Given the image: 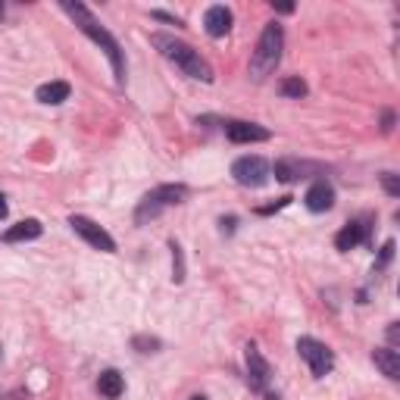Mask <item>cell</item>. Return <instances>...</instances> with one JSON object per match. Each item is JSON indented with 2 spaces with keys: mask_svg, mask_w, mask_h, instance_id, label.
I'll return each mask as SVG.
<instances>
[{
  "mask_svg": "<svg viewBox=\"0 0 400 400\" xmlns=\"http://www.w3.org/2000/svg\"><path fill=\"white\" fill-rule=\"evenodd\" d=\"M60 10L66 13V16H72V22L78 26V31L82 35H88L94 44L100 47V50L107 53V60H109V66H113V78H116V88H125V53H122V47L119 41H116L109 31L97 22V16H94L85 4H72V0H60Z\"/></svg>",
  "mask_w": 400,
  "mask_h": 400,
  "instance_id": "6da1fadb",
  "label": "cell"
},
{
  "mask_svg": "<svg viewBox=\"0 0 400 400\" xmlns=\"http://www.w3.org/2000/svg\"><path fill=\"white\" fill-rule=\"evenodd\" d=\"M151 44H153L156 50H160L166 60L175 63V66L182 69L185 75L198 78V82H207V85L213 82V66H210V63L203 60L191 44L178 41V38H172V35H163V31H156V35H151Z\"/></svg>",
  "mask_w": 400,
  "mask_h": 400,
  "instance_id": "7a4b0ae2",
  "label": "cell"
},
{
  "mask_svg": "<svg viewBox=\"0 0 400 400\" xmlns=\"http://www.w3.org/2000/svg\"><path fill=\"white\" fill-rule=\"evenodd\" d=\"M281 50H285V28H281L279 22H269V26L263 28V35H260V41H256L254 53H250L247 75L254 78V82H266V78L279 69Z\"/></svg>",
  "mask_w": 400,
  "mask_h": 400,
  "instance_id": "3957f363",
  "label": "cell"
},
{
  "mask_svg": "<svg viewBox=\"0 0 400 400\" xmlns=\"http://www.w3.org/2000/svg\"><path fill=\"white\" fill-rule=\"evenodd\" d=\"M185 198H188V185H160V188H153L151 194H144V198H141L138 210H135V222L147 225L151 219L160 216L163 210L185 203Z\"/></svg>",
  "mask_w": 400,
  "mask_h": 400,
  "instance_id": "277c9868",
  "label": "cell"
},
{
  "mask_svg": "<svg viewBox=\"0 0 400 400\" xmlns=\"http://www.w3.org/2000/svg\"><path fill=\"white\" fill-rule=\"evenodd\" d=\"M297 354H301V360L310 366L313 379H325V375H332V369H335V354L325 347L323 341L303 335V338H297Z\"/></svg>",
  "mask_w": 400,
  "mask_h": 400,
  "instance_id": "5b68a950",
  "label": "cell"
},
{
  "mask_svg": "<svg viewBox=\"0 0 400 400\" xmlns=\"http://www.w3.org/2000/svg\"><path fill=\"white\" fill-rule=\"evenodd\" d=\"M272 175V166L263 160V156H241V160L232 163V178L244 188H263Z\"/></svg>",
  "mask_w": 400,
  "mask_h": 400,
  "instance_id": "8992f818",
  "label": "cell"
},
{
  "mask_svg": "<svg viewBox=\"0 0 400 400\" xmlns=\"http://www.w3.org/2000/svg\"><path fill=\"white\" fill-rule=\"evenodd\" d=\"M69 225H72V232L78 234V238H85L91 247H97V250H104V254H116V241H113V234H109L107 229H100L94 219L88 216H69Z\"/></svg>",
  "mask_w": 400,
  "mask_h": 400,
  "instance_id": "52a82bcc",
  "label": "cell"
},
{
  "mask_svg": "<svg viewBox=\"0 0 400 400\" xmlns=\"http://www.w3.org/2000/svg\"><path fill=\"white\" fill-rule=\"evenodd\" d=\"M369 232H372V216H360L335 234V247H338L341 254H347V250H354L357 244H369Z\"/></svg>",
  "mask_w": 400,
  "mask_h": 400,
  "instance_id": "ba28073f",
  "label": "cell"
},
{
  "mask_svg": "<svg viewBox=\"0 0 400 400\" xmlns=\"http://www.w3.org/2000/svg\"><path fill=\"white\" fill-rule=\"evenodd\" d=\"M225 138L232 141V144H260V141H269V129H263V125L256 122H244V119H232L225 122Z\"/></svg>",
  "mask_w": 400,
  "mask_h": 400,
  "instance_id": "9c48e42d",
  "label": "cell"
},
{
  "mask_svg": "<svg viewBox=\"0 0 400 400\" xmlns=\"http://www.w3.org/2000/svg\"><path fill=\"white\" fill-rule=\"evenodd\" d=\"M269 379H272L269 363H266V357L254 347V344H250V347H247V385L254 388V391H260V394H266Z\"/></svg>",
  "mask_w": 400,
  "mask_h": 400,
  "instance_id": "30bf717a",
  "label": "cell"
},
{
  "mask_svg": "<svg viewBox=\"0 0 400 400\" xmlns=\"http://www.w3.org/2000/svg\"><path fill=\"white\" fill-rule=\"evenodd\" d=\"M303 203H307L310 213H325V210L335 207V188L325 182V178H319V182H313L307 188V194H303Z\"/></svg>",
  "mask_w": 400,
  "mask_h": 400,
  "instance_id": "8fae6325",
  "label": "cell"
},
{
  "mask_svg": "<svg viewBox=\"0 0 400 400\" xmlns=\"http://www.w3.org/2000/svg\"><path fill=\"white\" fill-rule=\"evenodd\" d=\"M232 22H234V16L229 6H222V4L210 6V10L203 13V28H207L210 38H225L232 31Z\"/></svg>",
  "mask_w": 400,
  "mask_h": 400,
  "instance_id": "7c38bea8",
  "label": "cell"
},
{
  "mask_svg": "<svg viewBox=\"0 0 400 400\" xmlns=\"http://www.w3.org/2000/svg\"><path fill=\"white\" fill-rule=\"evenodd\" d=\"M44 225L38 222V219H22L19 225H10V229L4 232V244H22V241H35L41 238Z\"/></svg>",
  "mask_w": 400,
  "mask_h": 400,
  "instance_id": "4fadbf2b",
  "label": "cell"
},
{
  "mask_svg": "<svg viewBox=\"0 0 400 400\" xmlns=\"http://www.w3.org/2000/svg\"><path fill=\"white\" fill-rule=\"evenodd\" d=\"M372 363L379 366L385 379H391V382L400 379V354L394 347H375L372 350Z\"/></svg>",
  "mask_w": 400,
  "mask_h": 400,
  "instance_id": "5bb4252c",
  "label": "cell"
},
{
  "mask_svg": "<svg viewBox=\"0 0 400 400\" xmlns=\"http://www.w3.org/2000/svg\"><path fill=\"white\" fill-rule=\"evenodd\" d=\"M316 166H310V163H301V160H279L276 163V178L279 182H285V185H291L297 182V178H307V172H313Z\"/></svg>",
  "mask_w": 400,
  "mask_h": 400,
  "instance_id": "9a60e30c",
  "label": "cell"
},
{
  "mask_svg": "<svg viewBox=\"0 0 400 400\" xmlns=\"http://www.w3.org/2000/svg\"><path fill=\"white\" fill-rule=\"evenodd\" d=\"M69 94H72L69 82H47V85H41V88L35 91V97L41 100V104H47V107H57V104H63V100H69Z\"/></svg>",
  "mask_w": 400,
  "mask_h": 400,
  "instance_id": "2e32d148",
  "label": "cell"
},
{
  "mask_svg": "<svg viewBox=\"0 0 400 400\" xmlns=\"http://www.w3.org/2000/svg\"><path fill=\"white\" fill-rule=\"evenodd\" d=\"M97 391L107 400H116V397H122V391H125V379L116 369H107V372H100V379H97Z\"/></svg>",
  "mask_w": 400,
  "mask_h": 400,
  "instance_id": "e0dca14e",
  "label": "cell"
},
{
  "mask_svg": "<svg viewBox=\"0 0 400 400\" xmlns=\"http://www.w3.org/2000/svg\"><path fill=\"white\" fill-rule=\"evenodd\" d=\"M279 94H281V97L301 100V97H307V94H310V88H307V82H303L301 75H291V78H285V82L279 85Z\"/></svg>",
  "mask_w": 400,
  "mask_h": 400,
  "instance_id": "ac0fdd59",
  "label": "cell"
},
{
  "mask_svg": "<svg viewBox=\"0 0 400 400\" xmlns=\"http://www.w3.org/2000/svg\"><path fill=\"white\" fill-rule=\"evenodd\" d=\"M169 250H172V281H175V285H182V281H185V254H182V244L172 238L169 241Z\"/></svg>",
  "mask_w": 400,
  "mask_h": 400,
  "instance_id": "d6986e66",
  "label": "cell"
},
{
  "mask_svg": "<svg viewBox=\"0 0 400 400\" xmlns=\"http://www.w3.org/2000/svg\"><path fill=\"white\" fill-rule=\"evenodd\" d=\"M131 347L141 350V354H153V350H160V338H151V335H135V338H131Z\"/></svg>",
  "mask_w": 400,
  "mask_h": 400,
  "instance_id": "ffe728a7",
  "label": "cell"
},
{
  "mask_svg": "<svg viewBox=\"0 0 400 400\" xmlns=\"http://www.w3.org/2000/svg\"><path fill=\"white\" fill-rule=\"evenodd\" d=\"M382 188L388 191V198H400V175H394V172H382Z\"/></svg>",
  "mask_w": 400,
  "mask_h": 400,
  "instance_id": "44dd1931",
  "label": "cell"
},
{
  "mask_svg": "<svg viewBox=\"0 0 400 400\" xmlns=\"http://www.w3.org/2000/svg\"><path fill=\"white\" fill-rule=\"evenodd\" d=\"M394 260V241H385L382 244V254H379V263H375V269H372V276L375 272H385V266Z\"/></svg>",
  "mask_w": 400,
  "mask_h": 400,
  "instance_id": "7402d4cb",
  "label": "cell"
},
{
  "mask_svg": "<svg viewBox=\"0 0 400 400\" xmlns=\"http://www.w3.org/2000/svg\"><path fill=\"white\" fill-rule=\"evenodd\" d=\"M294 198H288V194H285V198H279L276 203H272V207H256V213H260V216H269V213H276V210H281V207H288V203H291Z\"/></svg>",
  "mask_w": 400,
  "mask_h": 400,
  "instance_id": "603a6c76",
  "label": "cell"
},
{
  "mask_svg": "<svg viewBox=\"0 0 400 400\" xmlns=\"http://www.w3.org/2000/svg\"><path fill=\"white\" fill-rule=\"evenodd\" d=\"M151 16H153V19H160V22H169V26H182V19H178V16H172V13H166V10H153Z\"/></svg>",
  "mask_w": 400,
  "mask_h": 400,
  "instance_id": "cb8c5ba5",
  "label": "cell"
},
{
  "mask_svg": "<svg viewBox=\"0 0 400 400\" xmlns=\"http://www.w3.org/2000/svg\"><path fill=\"white\" fill-rule=\"evenodd\" d=\"M394 119H397V116L391 113V109H385V113H382V131H385V135H388L391 129H394Z\"/></svg>",
  "mask_w": 400,
  "mask_h": 400,
  "instance_id": "d4e9b609",
  "label": "cell"
},
{
  "mask_svg": "<svg viewBox=\"0 0 400 400\" xmlns=\"http://www.w3.org/2000/svg\"><path fill=\"white\" fill-rule=\"evenodd\" d=\"M219 225H222V232H225V234H232V232H234V225H238V219H234V216L219 219Z\"/></svg>",
  "mask_w": 400,
  "mask_h": 400,
  "instance_id": "484cf974",
  "label": "cell"
},
{
  "mask_svg": "<svg viewBox=\"0 0 400 400\" xmlns=\"http://www.w3.org/2000/svg\"><path fill=\"white\" fill-rule=\"evenodd\" d=\"M388 341H391V344H397V341H400V332H397V323H391V325H388Z\"/></svg>",
  "mask_w": 400,
  "mask_h": 400,
  "instance_id": "4316f807",
  "label": "cell"
},
{
  "mask_svg": "<svg viewBox=\"0 0 400 400\" xmlns=\"http://www.w3.org/2000/svg\"><path fill=\"white\" fill-rule=\"evenodd\" d=\"M276 6V13H294V4H272Z\"/></svg>",
  "mask_w": 400,
  "mask_h": 400,
  "instance_id": "83f0119b",
  "label": "cell"
},
{
  "mask_svg": "<svg viewBox=\"0 0 400 400\" xmlns=\"http://www.w3.org/2000/svg\"><path fill=\"white\" fill-rule=\"evenodd\" d=\"M6 213H10V207H6V198L0 194V219H6Z\"/></svg>",
  "mask_w": 400,
  "mask_h": 400,
  "instance_id": "f1b7e54d",
  "label": "cell"
},
{
  "mask_svg": "<svg viewBox=\"0 0 400 400\" xmlns=\"http://www.w3.org/2000/svg\"><path fill=\"white\" fill-rule=\"evenodd\" d=\"M4 16H6V6H4V4H0V22H4Z\"/></svg>",
  "mask_w": 400,
  "mask_h": 400,
  "instance_id": "f546056e",
  "label": "cell"
},
{
  "mask_svg": "<svg viewBox=\"0 0 400 400\" xmlns=\"http://www.w3.org/2000/svg\"><path fill=\"white\" fill-rule=\"evenodd\" d=\"M188 400H207V397H203V394H194V397H188Z\"/></svg>",
  "mask_w": 400,
  "mask_h": 400,
  "instance_id": "4dcf8cb0",
  "label": "cell"
},
{
  "mask_svg": "<svg viewBox=\"0 0 400 400\" xmlns=\"http://www.w3.org/2000/svg\"><path fill=\"white\" fill-rule=\"evenodd\" d=\"M266 400H279V394H266Z\"/></svg>",
  "mask_w": 400,
  "mask_h": 400,
  "instance_id": "1f68e13d",
  "label": "cell"
}]
</instances>
